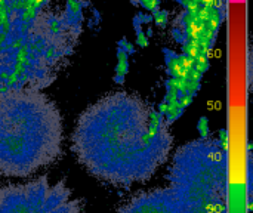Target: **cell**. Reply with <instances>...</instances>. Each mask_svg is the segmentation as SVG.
<instances>
[{"mask_svg":"<svg viewBox=\"0 0 253 213\" xmlns=\"http://www.w3.org/2000/svg\"><path fill=\"white\" fill-rule=\"evenodd\" d=\"M170 148L163 116L129 93L108 95L89 107L73 133V151L86 170L119 187L148 181Z\"/></svg>","mask_w":253,"mask_h":213,"instance_id":"obj_1","label":"cell"},{"mask_svg":"<svg viewBox=\"0 0 253 213\" xmlns=\"http://www.w3.org/2000/svg\"><path fill=\"white\" fill-rule=\"evenodd\" d=\"M62 150L58 108L36 89L0 93V175L24 178L52 165Z\"/></svg>","mask_w":253,"mask_h":213,"instance_id":"obj_2","label":"cell"},{"mask_svg":"<svg viewBox=\"0 0 253 213\" xmlns=\"http://www.w3.org/2000/svg\"><path fill=\"white\" fill-rule=\"evenodd\" d=\"M187 213H228V159L216 139L181 147L169 170V188Z\"/></svg>","mask_w":253,"mask_h":213,"instance_id":"obj_3","label":"cell"},{"mask_svg":"<svg viewBox=\"0 0 253 213\" xmlns=\"http://www.w3.org/2000/svg\"><path fill=\"white\" fill-rule=\"evenodd\" d=\"M0 213H82V208L64 182L43 176L0 188Z\"/></svg>","mask_w":253,"mask_h":213,"instance_id":"obj_4","label":"cell"},{"mask_svg":"<svg viewBox=\"0 0 253 213\" xmlns=\"http://www.w3.org/2000/svg\"><path fill=\"white\" fill-rule=\"evenodd\" d=\"M117 213H187L168 188L153 190L133 197Z\"/></svg>","mask_w":253,"mask_h":213,"instance_id":"obj_5","label":"cell"}]
</instances>
